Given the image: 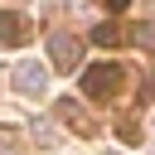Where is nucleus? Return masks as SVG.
<instances>
[{
	"label": "nucleus",
	"mask_w": 155,
	"mask_h": 155,
	"mask_svg": "<svg viewBox=\"0 0 155 155\" xmlns=\"http://www.w3.org/2000/svg\"><path fill=\"white\" fill-rule=\"evenodd\" d=\"M121 82H126V68H121V63H92V68L82 73V92H87L92 102H111V97L121 92Z\"/></svg>",
	"instance_id": "obj_1"
},
{
	"label": "nucleus",
	"mask_w": 155,
	"mask_h": 155,
	"mask_svg": "<svg viewBox=\"0 0 155 155\" xmlns=\"http://www.w3.org/2000/svg\"><path fill=\"white\" fill-rule=\"evenodd\" d=\"M48 53H53V68L73 73L78 58H82V39H73V34H53V39H48Z\"/></svg>",
	"instance_id": "obj_2"
},
{
	"label": "nucleus",
	"mask_w": 155,
	"mask_h": 155,
	"mask_svg": "<svg viewBox=\"0 0 155 155\" xmlns=\"http://www.w3.org/2000/svg\"><path fill=\"white\" fill-rule=\"evenodd\" d=\"M15 87H19L24 97H39V92L48 87V68H44V63H34V58H24V63L15 68Z\"/></svg>",
	"instance_id": "obj_3"
},
{
	"label": "nucleus",
	"mask_w": 155,
	"mask_h": 155,
	"mask_svg": "<svg viewBox=\"0 0 155 155\" xmlns=\"http://www.w3.org/2000/svg\"><path fill=\"white\" fill-rule=\"evenodd\" d=\"M24 39H29V19L15 15V10H0V44L5 48H19Z\"/></svg>",
	"instance_id": "obj_4"
},
{
	"label": "nucleus",
	"mask_w": 155,
	"mask_h": 155,
	"mask_svg": "<svg viewBox=\"0 0 155 155\" xmlns=\"http://www.w3.org/2000/svg\"><path fill=\"white\" fill-rule=\"evenodd\" d=\"M53 111H58V121H63V126H73L78 136H92V131H97V126L87 121V111H82L73 97H58V107H53Z\"/></svg>",
	"instance_id": "obj_5"
},
{
	"label": "nucleus",
	"mask_w": 155,
	"mask_h": 155,
	"mask_svg": "<svg viewBox=\"0 0 155 155\" xmlns=\"http://www.w3.org/2000/svg\"><path fill=\"white\" fill-rule=\"evenodd\" d=\"M92 44H107V48H116V44H126V24H116V19H107V24H97V29H92Z\"/></svg>",
	"instance_id": "obj_6"
},
{
	"label": "nucleus",
	"mask_w": 155,
	"mask_h": 155,
	"mask_svg": "<svg viewBox=\"0 0 155 155\" xmlns=\"http://www.w3.org/2000/svg\"><path fill=\"white\" fill-rule=\"evenodd\" d=\"M126 39H131V44H140V48H150V53H155V24H131V29H126Z\"/></svg>",
	"instance_id": "obj_7"
},
{
	"label": "nucleus",
	"mask_w": 155,
	"mask_h": 155,
	"mask_svg": "<svg viewBox=\"0 0 155 155\" xmlns=\"http://www.w3.org/2000/svg\"><path fill=\"white\" fill-rule=\"evenodd\" d=\"M116 136H121L126 145H136V140H140V126H136V121H116Z\"/></svg>",
	"instance_id": "obj_8"
},
{
	"label": "nucleus",
	"mask_w": 155,
	"mask_h": 155,
	"mask_svg": "<svg viewBox=\"0 0 155 155\" xmlns=\"http://www.w3.org/2000/svg\"><path fill=\"white\" fill-rule=\"evenodd\" d=\"M97 5H107V10H116V15H121V10L131 5V0H97Z\"/></svg>",
	"instance_id": "obj_9"
}]
</instances>
